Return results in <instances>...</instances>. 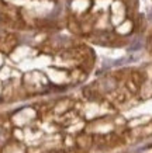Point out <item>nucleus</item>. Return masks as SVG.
Here are the masks:
<instances>
[{
  "label": "nucleus",
  "instance_id": "f257e3e1",
  "mask_svg": "<svg viewBox=\"0 0 152 153\" xmlns=\"http://www.w3.org/2000/svg\"><path fill=\"white\" fill-rule=\"evenodd\" d=\"M139 48H141V41H135L133 45L128 48V51H138Z\"/></svg>",
  "mask_w": 152,
  "mask_h": 153
}]
</instances>
